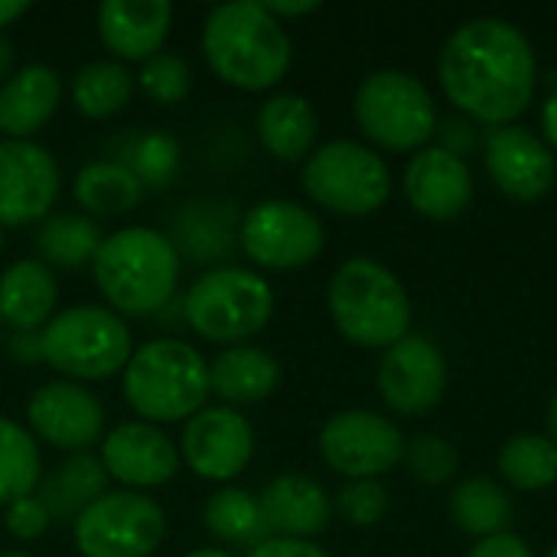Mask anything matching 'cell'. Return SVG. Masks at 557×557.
Segmentation results:
<instances>
[{
  "mask_svg": "<svg viewBox=\"0 0 557 557\" xmlns=\"http://www.w3.org/2000/svg\"><path fill=\"white\" fill-rule=\"evenodd\" d=\"M441 85L457 111L476 124L506 127L535 98V52L529 36L499 16H480L450 33L441 52Z\"/></svg>",
  "mask_w": 557,
  "mask_h": 557,
  "instance_id": "6da1fadb",
  "label": "cell"
},
{
  "mask_svg": "<svg viewBox=\"0 0 557 557\" xmlns=\"http://www.w3.org/2000/svg\"><path fill=\"white\" fill-rule=\"evenodd\" d=\"M202 55L209 69L242 91L277 85L290 69V36L258 0L219 3L202 23Z\"/></svg>",
  "mask_w": 557,
  "mask_h": 557,
  "instance_id": "7a4b0ae2",
  "label": "cell"
},
{
  "mask_svg": "<svg viewBox=\"0 0 557 557\" xmlns=\"http://www.w3.org/2000/svg\"><path fill=\"white\" fill-rule=\"evenodd\" d=\"M180 268L170 235L147 225L104 235L91 261L95 284L117 317H157L176 297Z\"/></svg>",
  "mask_w": 557,
  "mask_h": 557,
  "instance_id": "3957f363",
  "label": "cell"
},
{
  "mask_svg": "<svg viewBox=\"0 0 557 557\" xmlns=\"http://www.w3.org/2000/svg\"><path fill=\"white\" fill-rule=\"evenodd\" d=\"M124 401L147 424L189 421L206 408L209 362L183 339H150L124 366Z\"/></svg>",
  "mask_w": 557,
  "mask_h": 557,
  "instance_id": "277c9868",
  "label": "cell"
},
{
  "mask_svg": "<svg viewBox=\"0 0 557 557\" xmlns=\"http://www.w3.org/2000/svg\"><path fill=\"white\" fill-rule=\"evenodd\" d=\"M330 317L362 349H392L411 330V300L401 281L372 258H349L330 281Z\"/></svg>",
  "mask_w": 557,
  "mask_h": 557,
  "instance_id": "5b68a950",
  "label": "cell"
},
{
  "mask_svg": "<svg viewBox=\"0 0 557 557\" xmlns=\"http://www.w3.org/2000/svg\"><path fill=\"white\" fill-rule=\"evenodd\" d=\"M274 317L271 284L248 268H209L183 297L186 326L215 346H245Z\"/></svg>",
  "mask_w": 557,
  "mask_h": 557,
  "instance_id": "8992f818",
  "label": "cell"
},
{
  "mask_svg": "<svg viewBox=\"0 0 557 557\" xmlns=\"http://www.w3.org/2000/svg\"><path fill=\"white\" fill-rule=\"evenodd\" d=\"M134 356V336L124 317L108 307H69L42 326V362L65 382H101L124 372Z\"/></svg>",
  "mask_w": 557,
  "mask_h": 557,
  "instance_id": "52a82bcc",
  "label": "cell"
},
{
  "mask_svg": "<svg viewBox=\"0 0 557 557\" xmlns=\"http://www.w3.org/2000/svg\"><path fill=\"white\" fill-rule=\"evenodd\" d=\"M352 108L366 137L395 153L424 150L437 127L431 91L414 75L398 69H382L362 78Z\"/></svg>",
  "mask_w": 557,
  "mask_h": 557,
  "instance_id": "ba28073f",
  "label": "cell"
},
{
  "mask_svg": "<svg viewBox=\"0 0 557 557\" xmlns=\"http://www.w3.org/2000/svg\"><path fill=\"white\" fill-rule=\"evenodd\" d=\"M307 196L336 215H372L392 193L385 160L356 140H330L304 163Z\"/></svg>",
  "mask_w": 557,
  "mask_h": 557,
  "instance_id": "9c48e42d",
  "label": "cell"
},
{
  "mask_svg": "<svg viewBox=\"0 0 557 557\" xmlns=\"http://www.w3.org/2000/svg\"><path fill=\"white\" fill-rule=\"evenodd\" d=\"M72 535L82 557H150L166 535V516L144 493L108 490L72 522Z\"/></svg>",
  "mask_w": 557,
  "mask_h": 557,
  "instance_id": "30bf717a",
  "label": "cell"
},
{
  "mask_svg": "<svg viewBox=\"0 0 557 557\" xmlns=\"http://www.w3.org/2000/svg\"><path fill=\"white\" fill-rule=\"evenodd\" d=\"M320 219L290 199H261L238 222L242 251L268 271L307 268L323 251Z\"/></svg>",
  "mask_w": 557,
  "mask_h": 557,
  "instance_id": "8fae6325",
  "label": "cell"
},
{
  "mask_svg": "<svg viewBox=\"0 0 557 557\" xmlns=\"http://www.w3.org/2000/svg\"><path fill=\"white\" fill-rule=\"evenodd\" d=\"M320 454L330 470L349 480H379L405 460V437L395 421L352 408L320 428Z\"/></svg>",
  "mask_w": 557,
  "mask_h": 557,
  "instance_id": "7c38bea8",
  "label": "cell"
},
{
  "mask_svg": "<svg viewBox=\"0 0 557 557\" xmlns=\"http://www.w3.org/2000/svg\"><path fill=\"white\" fill-rule=\"evenodd\" d=\"M180 444V457L196 476L209 483H228L245 473L255 457V428L235 408L215 405L186 421Z\"/></svg>",
  "mask_w": 557,
  "mask_h": 557,
  "instance_id": "4fadbf2b",
  "label": "cell"
},
{
  "mask_svg": "<svg viewBox=\"0 0 557 557\" xmlns=\"http://www.w3.org/2000/svg\"><path fill=\"white\" fill-rule=\"evenodd\" d=\"M59 166L36 140H0V228L42 222L59 199Z\"/></svg>",
  "mask_w": 557,
  "mask_h": 557,
  "instance_id": "5bb4252c",
  "label": "cell"
},
{
  "mask_svg": "<svg viewBox=\"0 0 557 557\" xmlns=\"http://www.w3.org/2000/svg\"><path fill=\"white\" fill-rule=\"evenodd\" d=\"M379 392L382 401L405 418H421L447 392V359L424 336H405L392 349H385L379 366Z\"/></svg>",
  "mask_w": 557,
  "mask_h": 557,
  "instance_id": "9a60e30c",
  "label": "cell"
},
{
  "mask_svg": "<svg viewBox=\"0 0 557 557\" xmlns=\"http://www.w3.org/2000/svg\"><path fill=\"white\" fill-rule=\"evenodd\" d=\"M29 434L69 454H85L104 434L101 401L78 382L39 385L26 401Z\"/></svg>",
  "mask_w": 557,
  "mask_h": 557,
  "instance_id": "2e32d148",
  "label": "cell"
},
{
  "mask_svg": "<svg viewBox=\"0 0 557 557\" xmlns=\"http://www.w3.org/2000/svg\"><path fill=\"white\" fill-rule=\"evenodd\" d=\"M101 463L111 480L124 483L127 490H153L176 476L180 470V447L163 434L157 424L147 421H124L104 434Z\"/></svg>",
  "mask_w": 557,
  "mask_h": 557,
  "instance_id": "e0dca14e",
  "label": "cell"
},
{
  "mask_svg": "<svg viewBox=\"0 0 557 557\" xmlns=\"http://www.w3.org/2000/svg\"><path fill=\"white\" fill-rule=\"evenodd\" d=\"M486 170L499 193L519 202H535L555 183V153L535 131L506 124L486 137Z\"/></svg>",
  "mask_w": 557,
  "mask_h": 557,
  "instance_id": "ac0fdd59",
  "label": "cell"
},
{
  "mask_svg": "<svg viewBox=\"0 0 557 557\" xmlns=\"http://www.w3.org/2000/svg\"><path fill=\"white\" fill-rule=\"evenodd\" d=\"M405 196L424 219H457L473 199V173L467 160L444 147L418 150L405 166Z\"/></svg>",
  "mask_w": 557,
  "mask_h": 557,
  "instance_id": "d6986e66",
  "label": "cell"
},
{
  "mask_svg": "<svg viewBox=\"0 0 557 557\" xmlns=\"http://www.w3.org/2000/svg\"><path fill=\"white\" fill-rule=\"evenodd\" d=\"M98 36L117 62H147L160 52L173 7L166 0H104L95 13Z\"/></svg>",
  "mask_w": 557,
  "mask_h": 557,
  "instance_id": "ffe728a7",
  "label": "cell"
},
{
  "mask_svg": "<svg viewBox=\"0 0 557 557\" xmlns=\"http://www.w3.org/2000/svg\"><path fill=\"white\" fill-rule=\"evenodd\" d=\"M258 499H261V512L274 539L310 542L330 529L333 503L326 490L304 473H284L271 480Z\"/></svg>",
  "mask_w": 557,
  "mask_h": 557,
  "instance_id": "44dd1931",
  "label": "cell"
},
{
  "mask_svg": "<svg viewBox=\"0 0 557 557\" xmlns=\"http://www.w3.org/2000/svg\"><path fill=\"white\" fill-rule=\"evenodd\" d=\"M62 98V78L49 65L16 69L0 82V134L7 140H29L49 124Z\"/></svg>",
  "mask_w": 557,
  "mask_h": 557,
  "instance_id": "7402d4cb",
  "label": "cell"
},
{
  "mask_svg": "<svg viewBox=\"0 0 557 557\" xmlns=\"http://www.w3.org/2000/svg\"><path fill=\"white\" fill-rule=\"evenodd\" d=\"M59 304L55 271L39 258H20L0 274V320L16 333H39Z\"/></svg>",
  "mask_w": 557,
  "mask_h": 557,
  "instance_id": "603a6c76",
  "label": "cell"
},
{
  "mask_svg": "<svg viewBox=\"0 0 557 557\" xmlns=\"http://www.w3.org/2000/svg\"><path fill=\"white\" fill-rule=\"evenodd\" d=\"M281 385V362L258 346H228L209 362V392L228 408L258 405Z\"/></svg>",
  "mask_w": 557,
  "mask_h": 557,
  "instance_id": "cb8c5ba5",
  "label": "cell"
},
{
  "mask_svg": "<svg viewBox=\"0 0 557 557\" xmlns=\"http://www.w3.org/2000/svg\"><path fill=\"white\" fill-rule=\"evenodd\" d=\"M173 248L180 261L189 264H212L225 261L238 242V228L232 219V206L219 199H196L173 219Z\"/></svg>",
  "mask_w": 557,
  "mask_h": 557,
  "instance_id": "d4e9b609",
  "label": "cell"
},
{
  "mask_svg": "<svg viewBox=\"0 0 557 557\" xmlns=\"http://www.w3.org/2000/svg\"><path fill=\"white\" fill-rule=\"evenodd\" d=\"M108 470L95 454H72L52 476L39 480L36 499L46 506L52 522H75L95 499L108 493Z\"/></svg>",
  "mask_w": 557,
  "mask_h": 557,
  "instance_id": "484cf974",
  "label": "cell"
},
{
  "mask_svg": "<svg viewBox=\"0 0 557 557\" xmlns=\"http://www.w3.org/2000/svg\"><path fill=\"white\" fill-rule=\"evenodd\" d=\"M258 137L264 144V150L284 163H297L300 157H307L313 150L317 140V111L304 95H271L255 117Z\"/></svg>",
  "mask_w": 557,
  "mask_h": 557,
  "instance_id": "4316f807",
  "label": "cell"
},
{
  "mask_svg": "<svg viewBox=\"0 0 557 557\" xmlns=\"http://www.w3.org/2000/svg\"><path fill=\"white\" fill-rule=\"evenodd\" d=\"M104 235L101 225L78 212L46 215L36 232V255L52 271H78L95 261Z\"/></svg>",
  "mask_w": 557,
  "mask_h": 557,
  "instance_id": "83f0119b",
  "label": "cell"
},
{
  "mask_svg": "<svg viewBox=\"0 0 557 557\" xmlns=\"http://www.w3.org/2000/svg\"><path fill=\"white\" fill-rule=\"evenodd\" d=\"M108 160L121 163L131 170L144 189H163L176 170H180V144L170 134L140 127V131H124L108 144Z\"/></svg>",
  "mask_w": 557,
  "mask_h": 557,
  "instance_id": "f1b7e54d",
  "label": "cell"
},
{
  "mask_svg": "<svg viewBox=\"0 0 557 557\" xmlns=\"http://www.w3.org/2000/svg\"><path fill=\"white\" fill-rule=\"evenodd\" d=\"M512 516H516V506H512L509 490L490 476H470L450 493V519L467 535H476V539L503 535L509 532Z\"/></svg>",
  "mask_w": 557,
  "mask_h": 557,
  "instance_id": "f546056e",
  "label": "cell"
},
{
  "mask_svg": "<svg viewBox=\"0 0 557 557\" xmlns=\"http://www.w3.org/2000/svg\"><path fill=\"white\" fill-rule=\"evenodd\" d=\"M144 193L140 180L114 160L85 163L72 180L75 202L91 215H124L140 206Z\"/></svg>",
  "mask_w": 557,
  "mask_h": 557,
  "instance_id": "4dcf8cb0",
  "label": "cell"
},
{
  "mask_svg": "<svg viewBox=\"0 0 557 557\" xmlns=\"http://www.w3.org/2000/svg\"><path fill=\"white\" fill-rule=\"evenodd\" d=\"M202 522L219 542L238 545V548H258L261 542L274 539L268 529V519L261 512V499L248 490H238V486L219 490L206 503Z\"/></svg>",
  "mask_w": 557,
  "mask_h": 557,
  "instance_id": "1f68e13d",
  "label": "cell"
},
{
  "mask_svg": "<svg viewBox=\"0 0 557 557\" xmlns=\"http://www.w3.org/2000/svg\"><path fill=\"white\" fill-rule=\"evenodd\" d=\"M134 75L117 59H98L75 72L72 78V101L85 117H111L117 114L134 95Z\"/></svg>",
  "mask_w": 557,
  "mask_h": 557,
  "instance_id": "d6a6232c",
  "label": "cell"
},
{
  "mask_svg": "<svg viewBox=\"0 0 557 557\" xmlns=\"http://www.w3.org/2000/svg\"><path fill=\"white\" fill-rule=\"evenodd\" d=\"M39 480L42 460L36 437L23 424L0 418V506H10L36 493Z\"/></svg>",
  "mask_w": 557,
  "mask_h": 557,
  "instance_id": "836d02e7",
  "label": "cell"
},
{
  "mask_svg": "<svg viewBox=\"0 0 557 557\" xmlns=\"http://www.w3.org/2000/svg\"><path fill=\"white\" fill-rule=\"evenodd\" d=\"M499 476L522 493L557 483V447L542 434H516L499 450Z\"/></svg>",
  "mask_w": 557,
  "mask_h": 557,
  "instance_id": "e575fe53",
  "label": "cell"
},
{
  "mask_svg": "<svg viewBox=\"0 0 557 557\" xmlns=\"http://www.w3.org/2000/svg\"><path fill=\"white\" fill-rule=\"evenodd\" d=\"M405 460L414 480L428 483V486H441L447 480L457 476L460 467V454L457 447L441 437V434H418L405 444Z\"/></svg>",
  "mask_w": 557,
  "mask_h": 557,
  "instance_id": "d590c367",
  "label": "cell"
},
{
  "mask_svg": "<svg viewBox=\"0 0 557 557\" xmlns=\"http://www.w3.org/2000/svg\"><path fill=\"white\" fill-rule=\"evenodd\" d=\"M137 82L144 88V95L157 104H176L189 95L193 88V72L189 65L173 55V52H157L147 62H140Z\"/></svg>",
  "mask_w": 557,
  "mask_h": 557,
  "instance_id": "8d00e7d4",
  "label": "cell"
},
{
  "mask_svg": "<svg viewBox=\"0 0 557 557\" xmlns=\"http://www.w3.org/2000/svg\"><path fill=\"white\" fill-rule=\"evenodd\" d=\"M339 516L356 529H372L388 512V490L379 480H352L336 496Z\"/></svg>",
  "mask_w": 557,
  "mask_h": 557,
  "instance_id": "74e56055",
  "label": "cell"
},
{
  "mask_svg": "<svg viewBox=\"0 0 557 557\" xmlns=\"http://www.w3.org/2000/svg\"><path fill=\"white\" fill-rule=\"evenodd\" d=\"M3 522H7V532H10L13 539H20V542H36V539H42V535L49 532V525H52L46 506H42L33 493L23 496V499H16V503H10L7 512H3Z\"/></svg>",
  "mask_w": 557,
  "mask_h": 557,
  "instance_id": "f35d334b",
  "label": "cell"
},
{
  "mask_svg": "<svg viewBox=\"0 0 557 557\" xmlns=\"http://www.w3.org/2000/svg\"><path fill=\"white\" fill-rule=\"evenodd\" d=\"M467 557H535V555H532V548H529L519 535L503 532V535H493V539H480V542L470 548V555Z\"/></svg>",
  "mask_w": 557,
  "mask_h": 557,
  "instance_id": "ab89813d",
  "label": "cell"
},
{
  "mask_svg": "<svg viewBox=\"0 0 557 557\" xmlns=\"http://www.w3.org/2000/svg\"><path fill=\"white\" fill-rule=\"evenodd\" d=\"M441 134H444V144H441V147L450 150V153H457V157L463 160V157L476 147V134H480V131H476V124L467 121V117H447Z\"/></svg>",
  "mask_w": 557,
  "mask_h": 557,
  "instance_id": "60d3db41",
  "label": "cell"
},
{
  "mask_svg": "<svg viewBox=\"0 0 557 557\" xmlns=\"http://www.w3.org/2000/svg\"><path fill=\"white\" fill-rule=\"evenodd\" d=\"M248 557H330L323 548H317L313 542H300V539H268L258 548H251Z\"/></svg>",
  "mask_w": 557,
  "mask_h": 557,
  "instance_id": "b9f144b4",
  "label": "cell"
},
{
  "mask_svg": "<svg viewBox=\"0 0 557 557\" xmlns=\"http://www.w3.org/2000/svg\"><path fill=\"white\" fill-rule=\"evenodd\" d=\"M10 352L16 362H42V330L39 333H13L10 336Z\"/></svg>",
  "mask_w": 557,
  "mask_h": 557,
  "instance_id": "7bdbcfd3",
  "label": "cell"
},
{
  "mask_svg": "<svg viewBox=\"0 0 557 557\" xmlns=\"http://www.w3.org/2000/svg\"><path fill=\"white\" fill-rule=\"evenodd\" d=\"M320 3L317 0H300V3H294V0H271V3H264V10L274 16V20H284V16H307V13H313Z\"/></svg>",
  "mask_w": 557,
  "mask_h": 557,
  "instance_id": "ee69618b",
  "label": "cell"
},
{
  "mask_svg": "<svg viewBox=\"0 0 557 557\" xmlns=\"http://www.w3.org/2000/svg\"><path fill=\"white\" fill-rule=\"evenodd\" d=\"M542 131H545L548 144L557 150V91L545 101V108H542Z\"/></svg>",
  "mask_w": 557,
  "mask_h": 557,
  "instance_id": "f6af8a7d",
  "label": "cell"
},
{
  "mask_svg": "<svg viewBox=\"0 0 557 557\" xmlns=\"http://www.w3.org/2000/svg\"><path fill=\"white\" fill-rule=\"evenodd\" d=\"M23 13H26V0H0V33Z\"/></svg>",
  "mask_w": 557,
  "mask_h": 557,
  "instance_id": "bcb514c9",
  "label": "cell"
},
{
  "mask_svg": "<svg viewBox=\"0 0 557 557\" xmlns=\"http://www.w3.org/2000/svg\"><path fill=\"white\" fill-rule=\"evenodd\" d=\"M13 75V42L0 33V82Z\"/></svg>",
  "mask_w": 557,
  "mask_h": 557,
  "instance_id": "7dc6e473",
  "label": "cell"
},
{
  "mask_svg": "<svg viewBox=\"0 0 557 557\" xmlns=\"http://www.w3.org/2000/svg\"><path fill=\"white\" fill-rule=\"evenodd\" d=\"M548 441L557 447V392L555 398H552V405H548Z\"/></svg>",
  "mask_w": 557,
  "mask_h": 557,
  "instance_id": "c3c4849f",
  "label": "cell"
},
{
  "mask_svg": "<svg viewBox=\"0 0 557 557\" xmlns=\"http://www.w3.org/2000/svg\"><path fill=\"white\" fill-rule=\"evenodd\" d=\"M183 557H235L228 555V552H222V548H196V552H189V555Z\"/></svg>",
  "mask_w": 557,
  "mask_h": 557,
  "instance_id": "681fc988",
  "label": "cell"
},
{
  "mask_svg": "<svg viewBox=\"0 0 557 557\" xmlns=\"http://www.w3.org/2000/svg\"><path fill=\"white\" fill-rule=\"evenodd\" d=\"M0 557H33V555H26V552H7V555H0Z\"/></svg>",
  "mask_w": 557,
  "mask_h": 557,
  "instance_id": "f907efd6",
  "label": "cell"
},
{
  "mask_svg": "<svg viewBox=\"0 0 557 557\" xmlns=\"http://www.w3.org/2000/svg\"><path fill=\"white\" fill-rule=\"evenodd\" d=\"M0 251H3V228H0Z\"/></svg>",
  "mask_w": 557,
  "mask_h": 557,
  "instance_id": "816d5d0a",
  "label": "cell"
},
{
  "mask_svg": "<svg viewBox=\"0 0 557 557\" xmlns=\"http://www.w3.org/2000/svg\"><path fill=\"white\" fill-rule=\"evenodd\" d=\"M548 557H557V545H555V548H552V555H548Z\"/></svg>",
  "mask_w": 557,
  "mask_h": 557,
  "instance_id": "f5cc1de1",
  "label": "cell"
},
{
  "mask_svg": "<svg viewBox=\"0 0 557 557\" xmlns=\"http://www.w3.org/2000/svg\"><path fill=\"white\" fill-rule=\"evenodd\" d=\"M0 323H3V320H0Z\"/></svg>",
  "mask_w": 557,
  "mask_h": 557,
  "instance_id": "db71d44e",
  "label": "cell"
}]
</instances>
